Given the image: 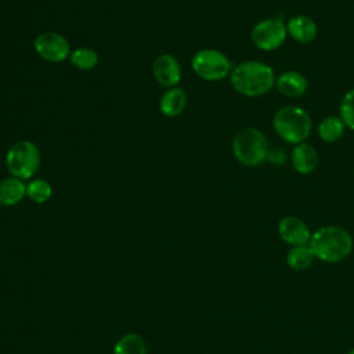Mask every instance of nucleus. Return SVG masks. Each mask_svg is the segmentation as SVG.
<instances>
[{
  "mask_svg": "<svg viewBox=\"0 0 354 354\" xmlns=\"http://www.w3.org/2000/svg\"><path fill=\"white\" fill-rule=\"evenodd\" d=\"M308 246L315 259L325 263H339L350 256L354 242L346 228L340 225H325L311 234Z\"/></svg>",
  "mask_w": 354,
  "mask_h": 354,
  "instance_id": "nucleus-2",
  "label": "nucleus"
},
{
  "mask_svg": "<svg viewBox=\"0 0 354 354\" xmlns=\"http://www.w3.org/2000/svg\"><path fill=\"white\" fill-rule=\"evenodd\" d=\"M268 151L267 137L256 127H245L239 130L232 140L234 156L245 166H259L267 160Z\"/></svg>",
  "mask_w": 354,
  "mask_h": 354,
  "instance_id": "nucleus-4",
  "label": "nucleus"
},
{
  "mask_svg": "<svg viewBox=\"0 0 354 354\" xmlns=\"http://www.w3.org/2000/svg\"><path fill=\"white\" fill-rule=\"evenodd\" d=\"M275 86L282 95L288 98H299L307 91L308 82L306 76L297 71H285L278 75Z\"/></svg>",
  "mask_w": 354,
  "mask_h": 354,
  "instance_id": "nucleus-11",
  "label": "nucleus"
},
{
  "mask_svg": "<svg viewBox=\"0 0 354 354\" xmlns=\"http://www.w3.org/2000/svg\"><path fill=\"white\" fill-rule=\"evenodd\" d=\"M40 165V152L36 144L21 140L10 147L6 153V166L12 177L19 180L30 178Z\"/></svg>",
  "mask_w": 354,
  "mask_h": 354,
  "instance_id": "nucleus-5",
  "label": "nucleus"
},
{
  "mask_svg": "<svg viewBox=\"0 0 354 354\" xmlns=\"http://www.w3.org/2000/svg\"><path fill=\"white\" fill-rule=\"evenodd\" d=\"M346 130V124L340 119V116H326L318 124V136L325 142H336L339 141Z\"/></svg>",
  "mask_w": 354,
  "mask_h": 354,
  "instance_id": "nucleus-17",
  "label": "nucleus"
},
{
  "mask_svg": "<svg viewBox=\"0 0 354 354\" xmlns=\"http://www.w3.org/2000/svg\"><path fill=\"white\" fill-rule=\"evenodd\" d=\"M272 126L275 133L283 141L297 145L300 142H306L308 138L313 122L306 109L295 105H286L275 112Z\"/></svg>",
  "mask_w": 354,
  "mask_h": 354,
  "instance_id": "nucleus-3",
  "label": "nucleus"
},
{
  "mask_svg": "<svg viewBox=\"0 0 354 354\" xmlns=\"http://www.w3.org/2000/svg\"><path fill=\"white\" fill-rule=\"evenodd\" d=\"M192 69L201 79L216 82L230 76L232 64L224 53L216 48H202L192 57Z\"/></svg>",
  "mask_w": 354,
  "mask_h": 354,
  "instance_id": "nucleus-6",
  "label": "nucleus"
},
{
  "mask_svg": "<svg viewBox=\"0 0 354 354\" xmlns=\"http://www.w3.org/2000/svg\"><path fill=\"white\" fill-rule=\"evenodd\" d=\"M315 260V256L308 245L292 246V249L286 254V264L289 268L295 271H306L308 270Z\"/></svg>",
  "mask_w": 354,
  "mask_h": 354,
  "instance_id": "nucleus-16",
  "label": "nucleus"
},
{
  "mask_svg": "<svg viewBox=\"0 0 354 354\" xmlns=\"http://www.w3.org/2000/svg\"><path fill=\"white\" fill-rule=\"evenodd\" d=\"M290 162L293 169L299 174H310L317 169L319 163V156L313 145H310L308 142H300L295 145L290 155Z\"/></svg>",
  "mask_w": 354,
  "mask_h": 354,
  "instance_id": "nucleus-12",
  "label": "nucleus"
},
{
  "mask_svg": "<svg viewBox=\"0 0 354 354\" xmlns=\"http://www.w3.org/2000/svg\"><path fill=\"white\" fill-rule=\"evenodd\" d=\"M69 61L82 71H90L98 64V54L90 47H79L71 51Z\"/></svg>",
  "mask_w": 354,
  "mask_h": 354,
  "instance_id": "nucleus-19",
  "label": "nucleus"
},
{
  "mask_svg": "<svg viewBox=\"0 0 354 354\" xmlns=\"http://www.w3.org/2000/svg\"><path fill=\"white\" fill-rule=\"evenodd\" d=\"M274 69L260 61H243L232 68L230 73L231 86L245 97H260L275 86Z\"/></svg>",
  "mask_w": 354,
  "mask_h": 354,
  "instance_id": "nucleus-1",
  "label": "nucleus"
},
{
  "mask_svg": "<svg viewBox=\"0 0 354 354\" xmlns=\"http://www.w3.org/2000/svg\"><path fill=\"white\" fill-rule=\"evenodd\" d=\"M26 195V184L17 177H7L0 181V205L14 206Z\"/></svg>",
  "mask_w": 354,
  "mask_h": 354,
  "instance_id": "nucleus-15",
  "label": "nucleus"
},
{
  "mask_svg": "<svg viewBox=\"0 0 354 354\" xmlns=\"http://www.w3.org/2000/svg\"><path fill=\"white\" fill-rule=\"evenodd\" d=\"M286 21L281 15L261 19L253 26L250 32L252 43L257 48L264 51H272L279 48L286 40Z\"/></svg>",
  "mask_w": 354,
  "mask_h": 354,
  "instance_id": "nucleus-7",
  "label": "nucleus"
},
{
  "mask_svg": "<svg viewBox=\"0 0 354 354\" xmlns=\"http://www.w3.org/2000/svg\"><path fill=\"white\" fill-rule=\"evenodd\" d=\"M348 354H354V348H351V350L348 351Z\"/></svg>",
  "mask_w": 354,
  "mask_h": 354,
  "instance_id": "nucleus-23",
  "label": "nucleus"
},
{
  "mask_svg": "<svg viewBox=\"0 0 354 354\" xmlns=\"http://www.w3.org/2000/svg\"><path fill=\"white\" fill-rule=\"evenodd\" d=\"M187 105L185 91L180 87H171L166 90L159 100V109L167 118L178 116Z\"/></svg>",
  "mask_w": 354,
  "mask_h": 354,
  "instance_id": "nucleus-14",
  "label": "nucleus"
},
{
  "mask_svg": "<svg viewBox=\"0 0 354 354\" xmlns=\"http://www.w3.org/2000/svg\"><path fill=\"white\" fill-rule=\"evenodd\" d=\"M339 112H340V119L343 120L346 127L350 130H354V88L348 90L343 95L340 101Z\"/></svg>",
  "mask_w": 354,
  "mask_h": 354,
  "instance_id": "nucleus-21",
  "label": "nucleus"
},
{
  "mask_svg": "<svg viewBox=\"0 0 354 354\" xmlns=\"http://www.w3.org/2000/svg\"><path fill=\"white\" fill-rule=\"evenodd\" d=\"M278 234L281 239L290 246L308 245L311 231L304 220L296 216H285L278 223Z\"/></svg>",
  "mask_w": 354,
  "mask_h": 354,
  "instance_id": "nucleus-9",
  "label": "nucleus"
},
{
  "mask_svg": "<svg viewBox=\"0 0 354 354\" xmlns=\"http://www.w3.org/2000/svg\"><path fill=\"white\" fill-rule=\"evenodd\" d=\"M267 160L271 163V165H275V166H281L286 162V153L285 151H282L281 148H275V149H270L268 153H267Z\"/></svg>",
  "mask_w": 354,
  "mask_h": 354,
  "instance_id": "nucleus-22",
  "label": "nucleus"
},
{
  "mask_svg": "<svg viewBox=\"0 0 354 354\" xmlns=\"http://www.w3.org/2000/svg\"><path fill=\"white\" fill-rule=\"evenodd\" d=\"M35 51L48 62H62L71 55L68 40L57 32L40 33L33 41Z\"/></svg>",
  "mask_w": 354,
  "mask_h": 354,
  "instance_id": "nucleus-8",
  "label": "nucleus"
},
{
  "mask_svg": "<svg viewBox=\"0 0 354 354\" xmlns=\"http://www.w3.org/2000/svg\"><path fill=\"white\" fill-rule=\"evenodd\" d=\"M288 35L297 43L307 44L311 43L317 35L318 28L313 18L308 15H295L286 22Z\"/></svg>",
  "mask_w": 354,
  "mask_h": 354,
  "instance_id": "nucleus-13",
  "label": "nucleus"
},
{
  "mask_svg": "<svg viewBox=\"0 0 354 354\" xmlns=\"http://www.w3.org/2000/svg\"><path fill=\"white\" fill-rule=\"evenodd\" d=\"M53 188L44 178H35L26 184V196L35 203H44L50 199Z\"/></svg>",
  "mask_w": 354,
  "mask_h": 354,
  "instance_id": "nucleus-20",
  "label": "nucleus"
},
{
  "mask_svg": "<svg viewBox=\"0 0 354 354\" xmlns=\"http://www.w3.org/2000/svg\"><path fill=\"white\" fill-rule=\"evenodd\" d=\"M113 354H147V346L137 333H126L116 342Z\"/></svg>",
  "mask_w": 354,
  "mask_h": 354,
  "instance_id": "nucleus-18",
  "label": "nucleus"
},
{
  "mask_svg": "<svg viewBox=\"0 0 354 354\" xmlns=\"http://www.w3.org/2000/svg\"><path fill=\"white\" fill-rule=\"evenodd\" d=\"M155 80L163 87H176L181 80V66L171 54L159 55L152 65Z\"/></svg>",
  "mask_w": 354,
  "mask_h": 354,
  "instance_id": "nucleus-10",
  "label": "nucleus"
}]
</instances>
